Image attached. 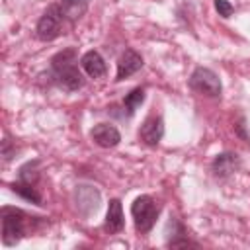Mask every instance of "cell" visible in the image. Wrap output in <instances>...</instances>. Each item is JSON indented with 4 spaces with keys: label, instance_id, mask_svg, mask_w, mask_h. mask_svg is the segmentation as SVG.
Returning <instances> with one entry per match:
<instances>
[{
    "label": "cell",
    "instance_id": "1",
    "mask_svg": "<svg viewBox=\"0 0 250 250\" xmlns=\"http://www.w3.org/2000/svg\"><path fill=\"white\" fill-rule=\"evenodd\" d=\"M51 66H53V72H55V78H57L59 86H62L64 90L72 92V90H78L84 84L82 72L76 66L74 49H66V51H61L59 55H55L53 61H51Z\"/></svg>",
    "mask_w": 250,
    "mask_h": 250
},
{
    "label": "cell",
    "instance_id": "2",
    "mask_svg": "<svg viewBox=\"0 0 250 250\" xmlns=\"http://www.w3.org/2000/svg\"><path fill=\"white\" fill-rule=\"evenodd\" d=\"M131 215H133V221H135V229L141 234H145L154 227L158 207H156V203L150 195H139L131 205Z\"/></svg>",
    "mask_w": 250,
    "mask_h": 250
},
{
    "label": "cell",
    "instance_id": "3",
    "mask_svg": "<svg viewBox=\"0 0 250 250\" xmlns=\"http://www.w3.org/2000/svg\"><path fill=\"white\" fill-rule=\"evenodd\" d=\"M25 232V215L20 209H4L2 213V240L6 246H14Z\"/></svg>",
    "mask_w": 250,
    "mask_h": 250
},
{
    "label": "cell",
    "instance_id": "4",
    "mask_svg": "<svg viewBox=\"0 0 250 250\" xmlns=\"http://www.w3.org/2000/svg\"><path fill=\"white\" fill-rule=\"evenodd\" d=\"M189 86L195 92L205 94L209 98L221 96V80H219V76L211 68H205V66H199V68L193 70V74L189 78Z\"/></svg>",
    "mask_w": 250,
    "mask_h": 250
},
{
    "label": "cell",
    "instance_id": "5",
    "mask_svg": "<svg viewBox=\"0 0 250 250\" xmlns=\"http://www.w3.org/2000/svg\"><path fill=\"white\" fill-rule=\"evenodd\" d=\"M62 23H64V20L57 12V8L55 6H49L47 12L37 21V29H35L37 31V37L41 41H53V39H57L61 35V31H62Z\"/></svg>",
    "mask_w": 250,
    "mask_h": 250
},
{
    "label": "cell",
    "instance_id": "6",
    "mask_svg": "<svg viewBox=\"0 0 250 250\" xmlns=\"http://www.w3.org/2000/svg\"><path fill=\"white\" fill-rule=\"evenodd\" d=\"M141 68H143V57H141L137 51L127 49V51L119 57V61H117V76H115V80H125V78H129L131 74L139 72Z\"/></svg>",
    "mask_w": 250,
    "mask_h": 250
},
{
    "label": "cell",
    "instance_id": "7",
    "mask_svg": "<svg viewBox=\"0 0 250 250\" xmlns=\"http://www.w3.org/2000/svg\"><path fill=\"white\" fill-rule=\"evenodd\" d=\"M90 135H92V141L98 146H104V148H111V146H115L121 141L119 131L111 123H98V125H94Z\"/></svg>",
    "mask_w": 250,
    "mask_h": 250
},
{
    "label": "cell",
    "instance_id": "8",
    "mask_svg": "<svg viewBox=\"0 0 250 250\" xmlns=\"http://www.w3.org/2000/svg\"><path fill=\"white\" fill-rule=\"evenodd\" d=\"M162 135H164V121L160 117H148L141 125V131H139L141 141L148 146H156L160 143Z\"/></svg>",
    "mask_w": 250,
    "mask_h": 250
},
{
    "label": "cell",
    "instance_id": "9",
    "mask_svg": "<svg viewBox=\"0 0 250 250\" xmlns=\"http://www.w3.org/2000/svg\"><path fill=\"white\" fill-rule=\"evenodd\" d=\"M53 6L57 8V12L62 16L64 21H76L86 14L88 0H59Z\"/></svg>",
    "mask_w": 250,
    "mask_h": 250
},
{
    "label": "cell",
    "instance_id": "10",
    "mask_svg": "<svg viewBox=\"0 0 250 250\" xmlns=\"http://www.w3.org/2000/svg\"><path fill=\"white\" fill-rule=\"evenodd\" d=\"M80 66L90 78H104L105 76V61L98 51L84 53L80 59Z\"/></svg>",
    "mask_w": 250,
    "mask_h": 250
},
{
    "label": "cell",
    "instance_id": "11",
    "mask_svg": "<svg viewBox=\"0 0 250 250\" xmlns=\"http://www.w3.org/2000/svg\"><path fill=\"white\" fill-rule=\"evenodd\" d=\"M125 221H123V209L119 199H111L107 205V215H105V229L109 232H121Z\"/></svg>",
    "mask_w": 250,
    "mask_h": 250
},
{
    "label": "cell",
    "instance_id": "12",
    "mask_svg": "<svg viewBox=\"0 0 250 250\" xmlns=\"http://www.w3.org/2000/svg\"><path fill=\"white\" fill-rule=\"evenodd\" d=\"M236 166H238V158H236V154H232V152H223V154H219L215 160H213V172L217 174V176H229V174H232L234 170H236Z\"/></svg>",
    "mask_w": 250,
    "mask_h": 250
},
{
    "label": "cell",
    "instance_id": "13",
    "mask_svg": "<svg viewBox=\"0 0 250 250\" xmlns=\"http://www.w3.org/2000/svg\"><path fill=\"white\" fill-rule=\"evenodd\" d=\"M12 188H14V191H16L18 195H21V197H25V199H29V201L41 205V195L37 193V189L33 188V184H25V182L20 180V182H16Z\"/></svg>",
    "mask_w": 250,
    "mask_h": 250
},
{
    "label": "cell",
    "instance_id": "14",
    "mask_svg": "<svg viewBox=\"0 0 250 250\" xmlns=\"http://www.w3.org/2000/svg\"><path fill=\"white\" fill-rule=\"evenodd\" d=\"M143 100H145V90H143V88H135V90H131V92L125 96L123 105H125V109H127L129 113H135V109L143 104Z\"/></svg>",
    "mask_w": 250,
    "mask_h": 250
},
{
    "label": "cell",
    "instance_id": "15",
    "mask_svg": "<svg viewBox=\"0 0 250 250\" xmlns=\"http://www.w3.org/2000/svg\"><path fill=\"white\" fill-rule=\"evenodd\" d=\"M39 178V172L35 170V162H27L21 170H20V180L25 184H35Z\"/></svg>",
    "mask_w": 250,
    "mask_h": 250
},
{
    "label": "cell",
    "instance_id": "16",
    "mask_svg": "<svg viewBox=\"0 0 250 250\" xmlns=\"http://www.w3.org/2000/svg\"><path fill=\"white\" fill-rule=\"evenodd\" d=\"M215 8H217L219 16H223V18H229L232 14V10H234L229 0H215Z\"/></svg>",
    "mask_w": 250,
    "mask_h": 250
},
{
    "label": "cell",
    "instance_id": "17",
    "mask_svg": "<svg viewBox=\"0 0 250 250\" xmlns=\"http://www.w3.org/2000/svg\"><path fill=\"white\" fill-rule=\"evenodd\" d=\"M168 246H172V248H178V246H197V242H191V240H170L168 242Z\"/></svg>",
    "mask_w": 250,
    "mask_h": 250
}]
</instances>
